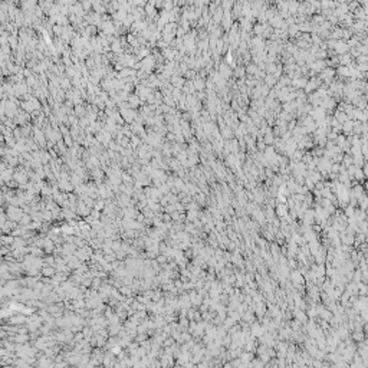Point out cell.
<instances>
[{
  "instance_id": "cell-1",
  "label": "cell",
  "mask_w": 368,
  "mask_h": 368,
  "mask_svg": "<svg viewBox=\"0 0 368 368\" xmlns=\"http://www.w3.org/2000/svg\"><path fill=\"white\" fill-rule=\"evenodd\" d=\"M334 73H335V71H334L332 68H325L324 71L321 72V78L324 81H327V82H331V79L334 78Z\"/></svg>"
},
{
  "instance_id": "cell-8",
  "label": "cell",
  "mask_w": 368,
  "mask_h": 368,
  "mask_svg": "<svg viewBox=\"0 0 368 368\" xmlns=\"http://www.w3.org/2000/svg\"><path fill=\"white\" fill-rule=\"evenodd\" d=\"M316 56L321 58V59H324V58H327V52H325V50H319V52L316 53Z\"/></svg>"
},
{
  "instance_id": "cell-5",
  "label": "cell",
  "mask_w": 368,
  "mask_h": 368,
  "mask_svg": "<svg viewBox=\"0 0 368 368\" xmlns=\"http://www.w3.org/2000/svg\"><path fill=\"white\" fill-rule=\"evenodd\" d=\"M311 68L315 69V71H324V69H325V62H324V60H318V62L312 63Z\"/></svg>"
},
{
  "instance_id": "cell-2",
  "label": "cell",
  "mask_w": 368,
  "mask_h": 368,
  "mask_svg": "<svg viewBox=\"0 0 368 368\" xmlns=\"http://www.w3.org/2000/svg\"><path fill=\"white\" fill-rule=\"evenodd\" d=\"M342 131H344L345 134H350L351 131H354V121L348 119L347 122H344L342 124Z\"/></svg>"
},
{
  "instance_id": "cell-3",
  "label": "cell",
  "mask_w": 368,
  "mask_h": 368,
  "mask_svg": "<svg viewBox=\"0 0 368 368\" xmlns=\"http://www.w3.org/2000/svg\"><path fill=\"white\" fill-rule=\"evenodd\" d=\"M338 73L341 76H351V68L350 66H339Z\"/></svg>"
},
{
  "instance_id": "cell-4",
  "label": "cell",
  "mask_w": 368,
  "mask_h": 368,
  "mask_svg": "<svg viewBox=\"0 0 368 368\" xmlns=\"http://www.w3.org/2000/svg\"><path fill=\"white\" fill-rule=\"evenodd\" d=\"M350 62H351V55H348V53H345V55H341L339 56V63H342V66H348L350 65Z\"/></svg>"
},
{
  "instance_id": "cell-7",
  "label": "cell",
  "mask_w": 368,
  "mask_h": 368,
  "mask_svg": "<svg viewBox=\"0 0 368 368\" xmlns=\"http://www.w3.org/2000/svg\"><path fill=\"white\" fill-rule=\"evenodd\" d=\"M247 72H249V73H256V72H257V66H256V65H250L249 69H247Z\"/></svg>"
},
{
  "instance_id": "cell-6",
  "label": "cell",
  "mask_w": 368,
  "mask_h": 368,
  "mask_svg": "<svg viewBox=\"0 0 368 368\" xmlns=\"http://www.w3.org/2000/svg\"><path fill=\"white\" fill-rule=\"evenodd\" d=\"M306 83H308V81H306L305 78H298V79H295V81H293V85H295V86H299V88L306 86Z\"/></svg>"
},
{
  "instance_id": "cell-9",
  "label": "cell",
  "mask_w": 368,
  "mask_h": 368,
  "mask_svg": "<svg viewBox=\"0 0 368 368\" xmlns=\"http://www.w3.org/2000/svg\"><path fill=\"white\" fill-rule=\"evenodd\" d=\"M361 191H362V189L360 187V186H357L355 189H354V193H358V194H361Z\"/></svg>"
}]
</instances>
